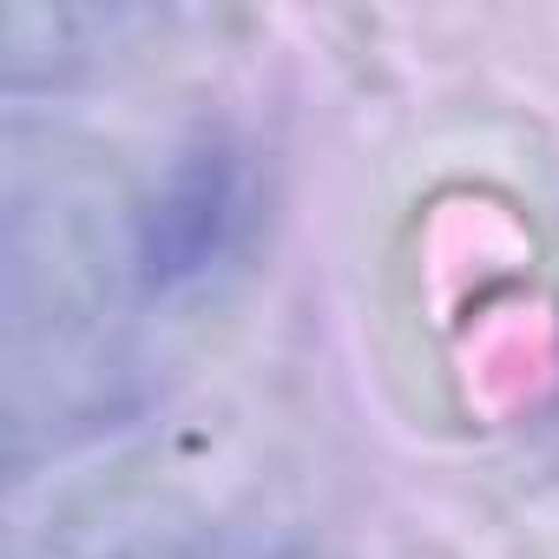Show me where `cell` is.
<instances>
[{
	"mask_svg": "<svg viewBox=\"0 0 559 559\" xmlns=\"http://www.w3.org/2000/svg\"><path fill=\"white\" fill-rule=\"evenodd\" d=\"M257 217V178L250 158L224 139L185 145L165 178L152 185L139 224H132V270L145 297L198 290L243 250Z\"/></svg>",
	"mask_w": 559,
	"mask_h": 559,
	"instance_id": "obj_1",
	"label": "cell"
},
{
	"mask_svg": "<svg viewBox=\"0 0 559 559\" xmlns=\"http://www.w3.org/2000/svg\"><path fill=\"white\" fill-rule=\"evenodd\" d=\"M230 559H330V552L310 546V539H257V546H243V552H230Z\"/></svg>",
	"mask_w": 559,
	"mask_h": 559,
	"instance_id": "obj_2",
	"label": "cell"
}]
</instances>
